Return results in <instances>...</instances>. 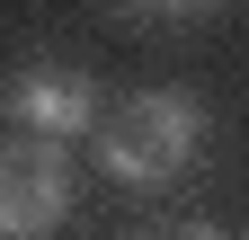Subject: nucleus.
<instances>
[{
	"label": "nucleus",
	"mask_w": 249,
	"mask_h": 240,
	"mask_svg": "<svg viewBox=\"0 0 249 240\" xmlns=\"http://www.w3.org/2000/svg\"><path fill=\"white\" fill-rule=\"evenodd\" d=\"M196 152H205V107L187 89H134L98 125V160L124 187H169V178L196 169Z\"/></svg>",
	"instance_id": "nucleus-1"
},
{
	"label": "nucleus",
	"mask_w": 249,
	"mask_h": 240,
	"mask_svg": "<svg viewBox=\"0 0 249 240\" xmlns=\"http://www.w3.org/2000/svg\"><path fill=\"white\" fill-rule=\"evenodd\" d=\"M71 214V160L45 134H9L0 142V240H45Z\"/></svg>",
	"instance_id": "nucleus-2"
},
{
	"label": "nucleus",
	"mask_w": 249,
	"mask_h": 240,
	"mask_svg": "<svg viewBox=\"0 0 249 240\" xmlns=\"http://www.w3.org/2000/svg\"><path fill=\"white\" fill-rule=\"evenodd\" d=\"M9 125L18 134H45V142H71V134H98L107 125V98L89 71H62V63H36L9 80Z\"/></svg>",
	"instance_id": "nucleus-3"
},
{
	"label": "nucleus",
	"mask_w": 249,
	"mask_h": 240,
	"mask_svg": "<svg viewBox=\"0 0 249 240\" xmlns=\"http://www.w3.org/2000/svg\"><path fill=\"white\" fill-rule=\"evenodd\" d=\"M151 240H231V231H223V223H196V214H187V223H160Z\"/></svg>",
	"instance_id": "nucleus-4"
},
{
	"label": "nucleus",
	"mask_w": 249,
	"mask_h": 240,
	"mask_svg": "<svg viewBox=\"0 0 249 240\" xmlns=\"http://www.w3.org/2000/svg\"><path fill=\"white\" fill-rule=\"evenodd\" d=\"M134 9H151V18H196V9H213V0H134Z\"/></svg>",
	"instance_id": "nucleus-5"
}]
</instances>
